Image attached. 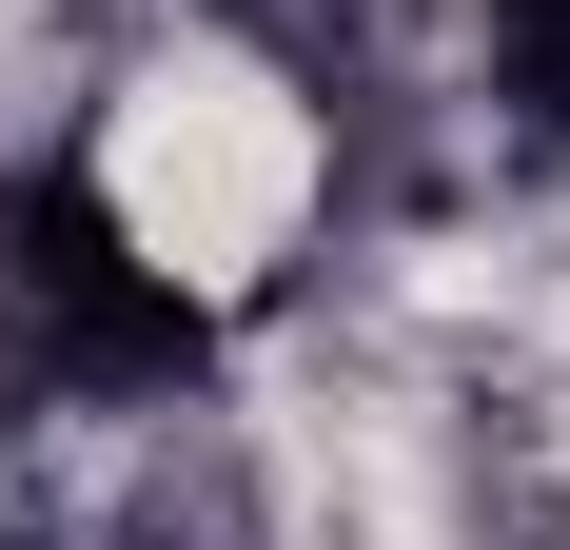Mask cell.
I'll return each mask as SVG.
<instances>
[{"label":"cell","mask_w":570,"mask_h":550,"mask_svg":"<svg viewBox=\"0 0 570 550\" xmlns=\"http://www.w3.org/2000/svg\"><path fill=\"white\" fill-rule=\"evenodd\" d=\"M197 374H217V275L177 256L118 177H79V158L0 177V413L177 433Z\"/></svg>","instance_id":"6da1fadb"},{"label":"cell","mask_w":570,"mask_h":550,"mask_svg":"<svg viewBox=\"0 0 570 550\" xmlns=\"http://www.w3.org/2000/svg\"><path fill=\"white\" fill-rule=\"evenodd\" d=\"M472 59H492V138L570 177V0H472Z\"/></svg>","instance_id":"7a4b0ae2"},{"label":"cell","mask_w":570,"mask_h":550,"mask_svg":"<svg viewBox=\"0 0 570 550\" xmlns=\"http://www.w3.org/2000/svg\"><path fill=\"white\" fill-rule=\"evenodd\" d=\"M118 550H256V492H236L217 452H158V492L118 511Z\"/></svg>","instance_id":"3957f363"},{"label":"cell","mask_w":570,"mask_h":550,"mask_svg":"<svg viewBox=\"0 0 570 550\" xmlns=\"http://www.w3.org/2000/svg\"><path fill=\"white\" fill-rule=\"evenodd\" d=\"M0 550H40V531H0Z\"/></svg>","instance_id":"277c9868"}]
</instances>
